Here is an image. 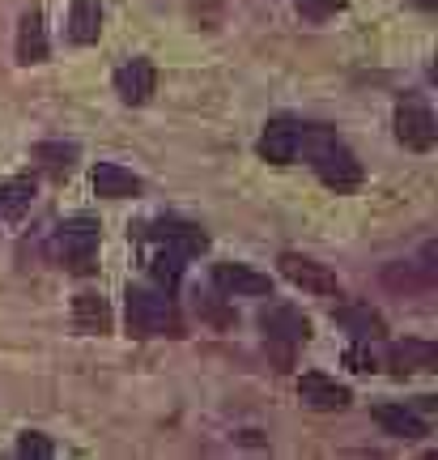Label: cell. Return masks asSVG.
<instances>
[{
	"mask_svg": "<svg viewBox=\"0 0 438 460\" xmlns=\"http://www.w3.org/2000/svg\"><path fill=\"white\" fill-rule=\"evenodd\" d=\"M73 320L85 332H111V307H107V298L90 295V290L73 298Z\"/></svg>",
	"mask_w": 438,
	"mask_h": 460,
	"instance_id": "obj_18",
	"label": "cell"
},
{
	"mask_svg": "<svg viewBox=\"0 0 438 460\" xmlns=\"http://www.w3.org/2000/svg\"><path fill=\"white\" fill-rule=\"evenodd\" d=\"M196 307L209 315V320H217V324H230V312H222V307H217L213 298H196Z\"/></svg>",
	"mask_w": 438,
	"mask_h": 460,
	"instance_id": "obj_26",
	"label": "cell"
},
{
	"mask_svg": "<svg viewBox=\"0 0 438 460\" xmlns=\"http://www.w3.org/2000/svg\"><path fill=\"white\" fill-rule=\"evenodd\" d=\"M298 146H302V124L298 119H290V115H276V119H268L260 132V158L273 166H290L293 158H298Z\"/></svg>",
	"mask_w": 438,
	"mask_h": 460,
	"instance_id": "obj_4",
	"label": "cell"
},
{
	"mask_svg": "<svg viewBox=\"0 0 438 460\" xmlns=\"http://www.w3.org/2000/svg\"><path fill=\"white\" fill-rule=\"evenodd\" d=\"M349 0H298V13L307 17V22H328V17L345 9Z\"/></svg>",
	"mask_w": 438,
	"mask_h": 460,
	"instance_id": "obj_23",
	"label": "cell"
},
{
	"mask_svg": "<svg viewBox=\"0 0 438 460\" xmlns=\"http://www.w3.org/2000/svg\"><path fill=\"white\" fill-rule=\"evenodd\" d=\"M260 329L268 332V341H281V345L311 341V320L298 312V307H290V303H273V307H264Z\"/></svg>",
	"mask_w": 438,
	"mask_h": 460,
	"instance_id": "obj_7",
	"label": "cell"
},
{
	"mask_svg": "<svg viewBox=\"0 0 438 460\" xmlns=\"http://www.w3.org/2000/svg\"><path fill=\"white\" fill-rule=\"evenodd\" d=\"M298 396H302V405H311V410H345L349 405V388L337 384L332 376H324V371H307V376L298 379Z\"/></svg>",
	"mask_w": 438,
	"mask_h": 460,
	"instance_id": "obj_11",
	"label": "cell"
},
{
	"mask_svg": "<svg viewBox=\"0 0 438 460\" xmlns=\"http://www.w3.org/2000/svg\"><path fill=\"white\" fill-rule=\"evenodd\" d=\"M425 278H417L413 269H388V286H405V290H413V286H422Z\"/></svg>",
	"mask_w": 438,
	"mask_h": 460,
	"instance_id": "obj_25",
	"label": "cell"
},
{
	"mask_svg": "<svg viewBox=\"0 0 438 460\" xmlns=\"http://www.w3.org/2000/svg\"><path fill=\"white\" fill-rule=\"evenodd\" d=\"M34 200V183L31 180H9L0 183V217L4 222H17V217H26Z\"/></svg>",
	"mask_w": 438,
	"mask_h": 460,
	"instance_id": "obj_19",
	"label": "cell"
},
{
	"mask_svg": "<svg viewBox=\"0 0 438 460\" xmlns=\"http://www.w3.org/2000/svg\"><path fill=\"white\" fill-rule=\"evenodd\" d=\"M345 367H354V371H374L379 362H374V354L366 345H354V349H345Z\"/></svg>",
	"mask_w": 438,
	"mask_h": 460,
	"instance_id": "obj_24",
	"label": "cell"
},
{
	"mask_svg": "<svg viewBox=\"0 0 438 460\" xmlns=\"http://www.w3.org/2000/svg\"><path fill=\"white\" fill-rule=\"evenodd\" d=\"M17 60L22 65H43L48 60V26H43L39 9L22 13V26H17Z\"/></svg>",
	"mask_w": 438,
	"mask_h": 460,
	"instance_id": "obj_14",
	"label": "cell"
},
{
	"mask_svg": "<svg viewBox=\"0 0 438 460\" xmlns=\"http://www.w3.org/2000/svg\"><path fill=\"white\" fill-rule=\"evenodd\" d=\"M332 320H337L341 329L354 332L357 341H379V337L388 332L383 315L374 312L371 303H341V307H332Z\"/></svg>",
	"mask_w": 438,
	"mask_h": 460,
	"instance_id": "obj_13",
	"label": "cell"
},
{
	"mask_svg": "<svg viewBox=\"0 0 438 460\" xmlns=\"http://www.w3.org/2000/svg\"><path fill=\"white\" fill-rule=\"evenodd\" d=\"M17 456H22V460H51V456H56V447H51L48 435H39V430H26V435L17 439Z\"/></svg>",
	"mask_w": 438,
	"mask_h": 460,
	"instance_id": "obj_22",
	"label": "cell"
},
{
	"mask_svg": "<svg viewBox=\"0 0 438 460\" xmlns=\"http://www.w3.org/2000/svg\"><path fill=\"white\" fill-rule=\"evenodd\" d=\"M388 367L391 376H413V371H434L438 367V345L434 341H417V337H405L388 349Z\"/></svg>",
	"mask_w": 438,
	"mask_h": 460,
	"instance_id": "obj_10",
	"label": "cell"
},
{
	"mask_svg": "<svg viewBox=\"0 0 438 460\" xmlns=\"http://www.w3.org/2000/svg\"><path fill=\"white\" fill-rule=\"evenodd\" d=\"M276 264H281V278L293 281V286H302V290H311V295H337V290H341V286H337V273H332L328 264L311 261V256L285 252Z\"/></svg>",
	"mask_w": 438,
	"mask_h": 460,
	"instance_id": "obj_6",
	"label": "cell"
},
{
	"mask_svg": "<svg viewBox=\"0 0 438 460\" xmlns=\"http://www.w3.org/2000/svg\"><path fill=\"white\" fill-rule=\"evenodd\" d=\"M34 158L48 166V171L65 175L68 166L77 163V146H73V141H39V146H34Z\"/></svg>",
	"mask_w": 438,
	"mask_h": 460,
	"instance_id": "obj_21",
	"label": "cell"
},
{
	"mask_svg": "<svg viewBox=\"0 0 438 460\" xmlns=\"http://www.w3.org/2000/svg\"><path fill=\"white\" fill-rule=\"evenodd\" d=\"M153 85H158V68L149 65V60H128V65L115 73V90H119V99L128 102V107L149 102Z\"/></svg>",
	"mask_w": 438,
	"mask_h": 460,
	"instance_id": "obj_12",
	"label": "cell"
},
{
	"mask_svg": "<svg viewBox=\"0 0 438 460\" xmlns=\"http://www.w3.org/2000/svg\"><path fill=\"white\" fill-rule=\"evenodd\" d=\"M213 281H217V290H226V295H247V298H264L273 295V278L268 273H256L251 264H217L213 269Z\"/></svg>",
	"mask_w": 438,
	"mask_h": 460,
	"instance_id": "obj_9",
	"label": "cell"
},
{
	"mask_svg": "<svg viewBox=\"0 0 438 460\" xmlns=\"http://www.w3.org/2000/svg\"><path fill=\"white\" fill-rule=\"evenodd\" d=\"M183 261H188V256H183L179 247H171V243H166L162 252H158V256L149 261V273H153V281L162 286L166 295H171V290L179 286V278H183Z\"/></svg>",
	"mask_w": 438,
	"mask_h": 460,
	"instance_id": "obj_20",
	"label": "cell"
},
{
	"mask_svg": "<svg viewBox=\"0 0 438 460\" xmlns=\"http://www.w3.org/2000/svg\"><path fill=\"white\" fill-rule=\"evenodd\" d=\"M102 34V4L98 0H73L68 9V39L73 43H98Z\"/></svg>",
	"mask_w": 438,
	"mask_h": 460,
	"instance_id": "obj_17",
	"label": "cell"
},
{
	"mask_svg": "<svg viewBox=\"0 0 438 460\" xmlns=\"http://www.w3.org/2000/svg\"><path fill=\"white\" fill-rule=\"evenodd\" d=\"M128 332L132 337H183V320H179L171 295L128 286Z\"/></svg>",
	"mask_w": 438,
	"mask_h": 460,
	"instance_id": "obj_2",
	"label": "cell"
},
{
	"mask_svg": "<svg viewBox=\"0 0 438 460\" xmlns=\"http://www.w3.org/2000/svg\"><path fill=\"white\" fill-rule=\"evenodd\" d=\"M298 149L311 154L315 175H320L332 192H354L357 183H362V163H357L354 154H349L328 128H302V146Z\"/></svg>",
	"mask_w": 438,
	"mask_h": 460,
	"instance_id": "obj_1",
	"label": "cell"
},
{
	"mask_svg": "<svg viewBox=\"0 0 438 460\" xmlns=\"http://www.w3.org/2000/svg\"><path fill=\"white\" fill-rule=\"evenodd\" d=\"M374 422L396 439H425L430 435L425 418L417 410H408V405H374Z\"/></svg>",
	"mask_w": 438,
	"mask_h": 460,
	"instance_id": "obj_15",
	"label": "cell"
},
{
	"mask_svg": "<svg viewBox=\"0 0 438 460\" xmlns=\"http://www.w3.org/2000/svg\"><path fill=\"white\" fill-rule=\"evenodd\" d=\"M51 252H56V261L65 264L68 273H77V278L94 273L98 269V222H90V217L65 222V226L56 230Z\"/></svg>",
	"mask_w": 438,
	"mask_h": 460,
	"instance_id": "obj_3",
	"label": "cell"
},
{
	"mask_svg": "<svg viewBox=\"0 0 438 460\" xmlns=\"http://www.w3.org/2000/svg\"><path fill=\"white\" fill-rule=\"evenodd\" d=\"M94 192L107 200H124V197H136V192H141V180L119 163H98L94 166Z\"/></svg>",
	"mask_w": 438,
	"mask_h": 460,
	"instance_id": "obj_16",
	"label": "cell"
},
{
	"mask_svg": "<svg viewBox=\"0 0 438 460\" xmlns=\"http://www.w3.org/2000/svg\"><path fill=\"white\" fill-rule=\"evenodd\" d=\"M396 141L413 154H425V149H434L438 141V128H434V115L425 102H400L396 107Z\"/></svg>",
	"mask_w": 438,
	"mask_h": 460,
	"instance_id": "obj_5",
	"label": "cell"
},
{
	"mask_svg": "<svg viewBox=\"0 0 438 460\" xmlns=\"http://www.w3.org/2000/svg\"><path fill=\"white\" fill-rule=\"evenodd\" d=\"M149 239H158V243H171L179 247L183 256H200V252H209V234L192 222H183V217H158V222H149L145 230Z\"/></svg>",
	"mask_w": 438,
	"mask_h": 460,
	"instance_id": "obj_8",
	"label": "cell"
}]
</instances>
